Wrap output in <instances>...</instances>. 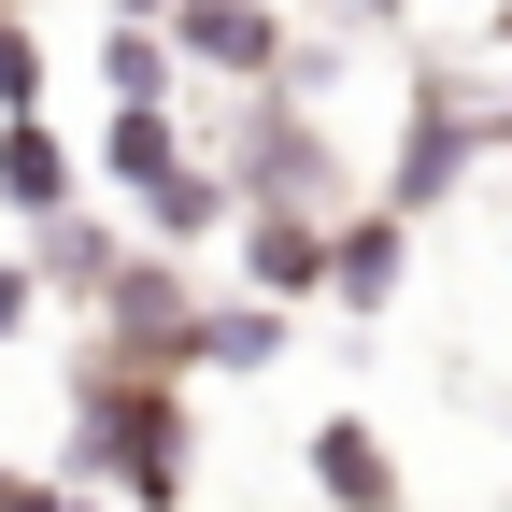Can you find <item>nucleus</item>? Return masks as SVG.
<instances>
[{"instance_id":"nucleus-5","label":"nucleus","mask_w":512,"mask_h":512,"mask_svg":"<svg viewBox=\"0 0 512 512\" xmlns=\"http://www.w3.org/2000/svg\"><path fill=\"white\" fill-rule=\"evenodd\" d=\"M157 43H171V72H185V86H271L285 15H271V0H171Z\"/></svg>"},{"instance_id":"nucleus-7","label":"nucleus","mask_w":512,"mask_h":512,"mask_svg":"<svg viewBox=\"0 0 512 512\" xmlns=\"http://www.w3.org/2000/svg\"><path fill=\"white\" fill-rule=\"evenodd\" d=\"M242 285L299 313L313 285H328V214H285V200H242Z\"/></svg>"},{"instance_id":"nucleus-3","label":"nucleus","mask_w":512,"mask_h":512,"mask_svg":"<svg viewBox=\"0 0 512 512\" xmlns=\"http://www.w3.org/2000/svg\"><path fill=\"white\" fill-rule=\"evenodd\" d=\"M470 157H484V100L427 57V72H413V100H399V157H384V185H370V200H384V214H441V185H456Z\"/></svg>"},{"instance_id":"nucleus-9","label":"nucleus","mask_w":512,"mask_h":512,"mask_svg":"<svg viewBox=\"0 0 512 512\" xmlns=\"http://www.w3.org/2000/svg\"><path fill=\"white\" fill-rule=\"evenodd\" d=\"M57 200H72V143H57L43 114H0V214H15V228H43Z\"/></svg>"},{"instance_id":"nucleus-13","label":"nucleus","mask_w":512,"mask_h":512,"mask_svg":"<svg viewBox=\"0 0 512 512\" xmlns=\"http://www.w3.org/2000/svg\"><path fill=\"white\" fill-rule=\"evenodd\" d=\"M0 114H43V43H29V15H0Z\"/></svg>"},{"instance_id":"nucleus-1","label":"nucleus","mask_w":512,"mask_h":512,"mask_svg":"<svg viewBox=\"0 0 512 512\" xmlns=\"http://www.w3.org/2000/svg\"><path fill=\"white\" fill-rule=\"evenodd\" d=\"M72 484H128V512L185 498V384L171 370H128V356L72 370Z\"/></svg>"},{"instance_id":"nucleus-15","label":"nucleus","mask_w":512,"mask_h":512,"mask_svg":"<svg viewBox=\"0 0 512 512\" xmlns=\"http://www.w3.org/2000/svg\"><path fill=\"white\" fill-rule=\"evenodd\" d=\"M342 15H356V29H399V15H413V0H342Z\"/></svg>"},{"instance_id":"nucleus-2","label":"nucleus","mask_w":512,"mask_h":512,"mask_svg":"<svg viewBox=\"0 0 512 512\" xmlns=\"http://www.w3.org/2000/svg\"><path fill=\"white\" fill-rule=\"evenodd\" d=\"M100 171H114V200L143 214V242H214L228 228V171L185 143V100H114V128H100Z\"/></svg>"},{"instance_id":"nucleus-14","label":"nucleus","mask_w":512,"mask_h":512,"mask_svg":"<svg viewBox=\"0 0 512 512\" xmlns=\"http://www.w3.org/2000/svg\"><path fill=\"white\" fill-rule=\"evenodd\" d=\"M43 328V285H29V256H0V342H29Z\"/></svg>"},{"instance_id":"nucleus-17","label":"nucleus","mask_w":512,"mask_h":512,"mask_svg":"<svg viewBox=\"0 0 512 512\" xmlns=\"http://www.w3.org/2000/svg\"><path fill=\"white\" fill-rule=\"evenodd\" d=\"M43 512H100V498H43Z\"/></svg>"},{"instance_id":"nucleus-10","label":"nucleus","mask_w":512,"mask_h":512,"mask_svg":"<svg viewBox=\"0 0 512 512\" xmlns=\"http://www.w3.org/2000/svg\"><path fill=\"white\" fill-rule=\"evenodd\" d=\"M313 484H328L342 512H399V456H384L356 413H328V427H313Z\"/></svg>"},{"instance_id":"nucleus-6","label":"nucleus","mask_w":512,"mask_h":512,"mask_svg":"<svg viewBox=\"0 0 512 512\" xmlns=\"http://www.w3.org/2000/svg\"><path fill=\"white\" fill-rule=\"evenodd\" d=\"M399 271H413V214H384V200H342V214H328V285H313V299H342V313H384V299H399Z\"/></svg>"},{"instance_id":"nucleus-16","label":"nucleus","mask_w":512,"mask_h":512,"mask_svg":"<svg viewBox=\"0 0 512 512\" xmlns=\"http://www.w3.org/2000/svg\"><path fill=\"white\" fill-rule=\"evenodd\" d=\"M114 15H143V29H157V15H171V0H114Z\"/></svg>"},{"instance_id":"nucleus-8","label":"nucleus","mask_w":512,"mask_h":512,"mask_svg":"<svg viewBox=\"0 0 512 512\" xmlns=\"http://www.w3.org/2000/svg\"><path fill=\"white\" fill-rule=\"evenodd\" d=\"M285 356V299H200V313H185V370H271Z\"/></svg>"},{"instance_id":"nucleus-11","label":"nucleus","mask_w":512,"mask_h":512,"mask_svg":"<svg viewBox=\"0 0 512 512\" xmlns=\"http://www.w3.org/2000/svg\"><path fill=\"white\" fill-rule=\"evenodd\" d=\"M114 214H86V200H57L43 214V256H29V285H72V299H100V271H114Z\"/></svg>"},{"instance_id":"nucleus-12","label":"nucleus","mask_w":512,"mask_h":512,"mask_svg":"<svg viewBox=\"0 0 512 512\" xmlns=\"http://www.w3.org/2000/svg\"><path fill=\"white\" fill-rule=\"evenodd\" d=\"M100 86H114V100H185V72H171V43H157L143 15H114V43H100Z\"/></svg>"},{"instance_id":"nucleus-4","label":"nucleus","mask_w":512,"mask_h":512,"mask_svg":"<svg viewBox=\"0 0 512 512\" xmlns=\"http://www.w3.org/2000/svg\"><path fill=\"white\" fill-rule=\"evenodd\" d=\"M185 313H200L185 256H171V242H114V271H100V356L185 384Z\"/></svg>"}]
</instances>
